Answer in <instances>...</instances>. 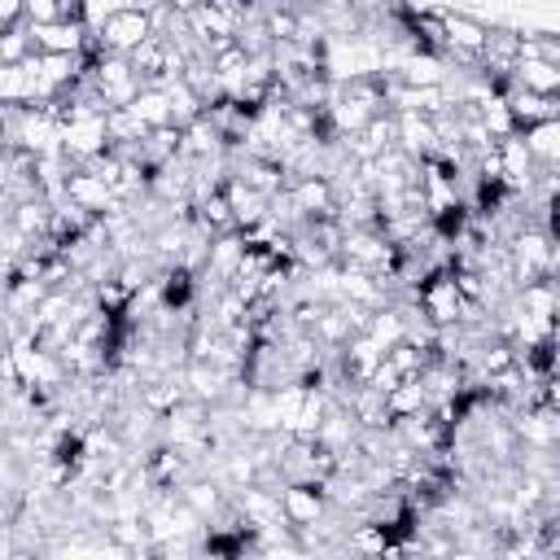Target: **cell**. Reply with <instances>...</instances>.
I'll use <instances>...</instances> for the list:
<instances>
[{
  "instance_id": "cell-1",
  "label": "cell",
  "mask_w": 560,
  "mask_h": 560,
  "mask_svg": "<svg viewBox=\"0 0 560 560\" xmlns=\"http://www.w3.org/2000/svg\"><path fill=\"white\" fill-rule=\"evenodd\" d=\"M280 503H284V521L293 529H306L324 516V481H289L280 490Z\"/></svg>"
},
{
  "instance_id": "cell-2",
  "label": "cell",
  "mask_w": 560,
  "mask_h": 560,
  "mask_svg": "<svg viewBox=\"0 0 560 560\" xmlns=\"http://www.w3.org/2000/svg\"><path fill=\"white\" fill-rule=\"evenodd\" d=\"M512 74H516V83H521V88H529V92L560 96V66H551L547 57H521Z\"/></svg>"
}]
</instances>
